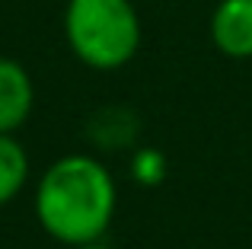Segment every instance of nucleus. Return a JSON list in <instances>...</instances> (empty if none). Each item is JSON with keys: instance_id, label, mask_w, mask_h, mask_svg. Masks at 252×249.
Listing matches in <instances>:
<instances>
[{"instance_id": "5", "label": "nucleus", "mask_w": 252, "mask_h": 249, "mask_svg": "<svg viewBox=\"0 0 252 249\" xmlns=\"http://www.w3.org/2000/svg\"><path fill=\"white\" fill-rule=\"evenodd\" d=\"M29 176V156L10 134H0V205L13 201L26 186Z\"/></svg>"}, {"instance_id": "1", "label": "nucleus", "mask_w": 252, "mask_h": 249, "mask_svg": "<svg viewBox=\"0 0 252 249\" xmlns=\"http://www.w3.org/2000/svg\"><path fill=\"white\" fill-rule=\"evenodd\" d=\"M35 214L58 243H96L115 214V182L109 169L83 154L61 156L38 179Z\"/></svg>"}, {"instance_id": "3", "label": "nucleus", "mask_w": 252, "mask_h": 249, "mask_svg": "<svg viewBox=\"0 0 252 249\" xmlns=\"http://www.w3.org/2000/svg\"><path fill=\"white\" fill-rule=\"evenodd\" d=\"M211 38L227 58H252V0H220L211 16Z\"/></svg>"}, {"instance_id": "2", "label": "nucleus", "mask_w": 252, "mask_h": 249, "mask_svg": "<svg viewBox=\"0 0 252 249\" xmlns=\"http://www.w3.org/2000/svg\"><path fill=\"white\" fill-rule=\"evenodd\" d=\"M64 35L83 64L115 70L137 55L141 19L131 0H67Z\"/></svg>"}, {"instance_id": "6", "label": "nucleus", "mask_w": 252, "mask_h": 249, "mask_svg": "<svg viewBox=\"0 0 252 249\" xmlns=\"http://www.w3.org/2000/svg\"><path fill=\"white\" fill-rule=\"evenodd\" d=\"M74 249H109V246H102V243L96 240V243H83V246H74Z\"/></svg>"}, {"instance_id": "4", "label": "nucleus", "mask_w": 252, "mask_h": 249, "mask_svg": "<svg viewBox=\"0 0 252 249\" xmlns=\"http://www.w3.org/2000/svg\"><path fill=\"white\" fill-rule=\"evenodd\" d=\"M32 90L29 70L13 58H0V134H13L32 112Z\"/></svg>"}]
</instances>
